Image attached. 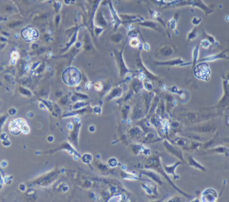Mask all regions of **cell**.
I'll return each mask as SVG.
<instances>
[{"instance_id": "cell-7", "label": "cell", "mask_w": 229, "mask_h": 202, "mask_svg": "<svg viewBox=\"0 0 229 202\" xmlns=\"http://www.w3.org/2000/svg\"><path fill=\"white\" fill-rule=\"evenodd\" d=\"M16 62H17V60H15V59H11V60H10V63L12 64V65H15Z\"/></svg>"}, {"instance_id": "cell-3", "label": "cell", "mask_w": 229, "mask_h": 202, "mask_svg": "<svg viewBox=\"0 0 229 202\" xmlns=\"http://www.w3.org/2000/svg\"><path fill=\"white\" fill-rule=\"evenodd\" d=\"M26 124V121L23 119H18L10 122L9 125V131L14 135H17L22 132V128L23 126Z\"/></svg>"}, {"instance_id": "cell-6", "label": "cell", "mask_w": 229, "mask_h": 202, "mask_svg": "<svg viewBox=\"0 0 229 202\" xmlns=\"http://www.w3.org/2000/svg\"><path fill=\"white\" fill-rule=\"evenodd\" d=\"M11 58L12 59H15V60H17L19 58H20V55H19V52L17 51H13L11 54Z\"/></svg>"}, {"instance_id": "cell-5", "label": "cell", "mask_w": 229, "mask_h": 202, "mask_svg": "<svg viewBox=\"0 0 229 202\" xmlns=\"http://www.w3.org/2000/svg\"><path fill=\"white\" fill-rule=\"evenodd\" d=\"M129 44L131 47L136 48L139 45V40L137 38H132L129 40Z\"/></svg>"}, {"instance_id": "cell-4", "label": "cell", "mask_w": 229, "mask_h": 202, "mask_svg": "<svg viewBox=\"0 0 229 202\" xmlns=\"http://www.w3.org/2000/svg\"><path fill=\"white\" fill-rule=\"evenodd\" d=\"M194 73L195 75L198 78L206 79L210 75V69L208 65L206 64H200L196 67Z\"/></svg>"}, {"instance_id": "cell-2", "label": "cell", "mask_w": 229, "mask_h": 202, "mask_svg": "<svg viewBox=\"0 0 229 202\" xmlns=\"http://www.w3.org/2000/svg\"><path fill=\"white\" fill-rule=\"evenodd\" d=\"M22 36L24 40L27 42H32L38 39L39 37V33L34 28L29 26L22 30Z\"/></svg>"}, {"instance_id": "cell-1", "label": "cell", "mask_w": 229, "mask_h": 202, "mask_svg": "<svg viewBox=\"0 0 229 202\" xmlns=\"http://www.w3.org/2000/svg\"><path fill=\"white\" fill-rule=\"evenodd\" d=\"M81 78V74L78 69L74 67H70L63 73V79L64 82L70 86L75 85L79 83Z\"/></svg>"}]
</instances>
